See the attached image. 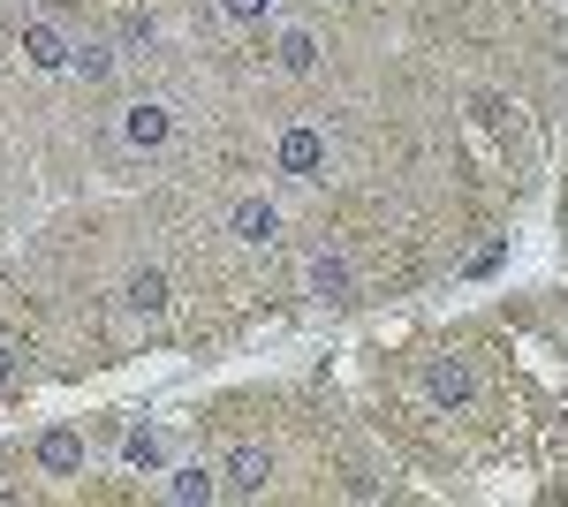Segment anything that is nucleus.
Returning a JSON list of instances; mask_svg holds the SVG:
<instances>
[{
  "instance_id": "nucleus-17",
  "label": "nucleus",
  "mask_w": 568,
  "mask_h": 507,
  "mask_svg": "<svg viewBox=\"0 0 568 507\" xmlns=\"http://www.w3.org/2000/svg\"><path fill=\"white\" fill-rule=\"evenodd\" d=\"M561 8H568V0H561Z\"/></svg>"
},
{
  "instance_id": "nucleus-8",
  "label": "nucleus",
  "mask_w": 568,
  "mask_h": 507,
  "mask_svg": "<svg viewBox=\"0 0 568 507\" xmlns=\"http://www.w3.org/2000/svg\"><path fill=\"white\" fill-rule=\"evenodd\" d=\"M168 500H182V507L220 500V469H205V463H175V469H168Z\"/></svg>"
},
{
  "instance_id": "nucleus-9",
  "label": "nucleus",
  "mask_w": 568,
  "mask_h": 507,
  "mask_svg": "<svg viewBox=\"0 0 568 507\" xmlns=\"http://www.w3.org/2000/svg\"><path fill=\"white\" fill-rule=\"evenodd\" d=\"M39 469L45 477H77V469H84V439H77V432H45L39 439Z\"/></svg>"
},
{
  "instance_id": "nucleus-4",
  "label": "nucleus",
  "mask_w": 568,
  "mask_h": 507,
  "mask_svg": "<svg viewBox=\"0 0 568 507\" xmlns=\"http://www.w3.org/2000/svg\"><path fill=\"white\" fill-rule=\"evenodd\" d=\"M265 485H273V455H265V447H235V455L220 463V493H227V500H258Z\"/></svg>"
},
{
  "instance_id": "nucleus-1",
  "label": "nucleus",
  "mask_w": 568,
  "mask_h": 507,
  "mask_svg": "<svg viewBox=\"0 0 568 507\" xmlns=\"http://www.w3.org/2000/svg\"><path fill=\"white\" fill-rule=\"evenodd\" d=\"M326 160H334V144H326V129H281V152H273V168H281V182H318L326 174Z\"/></svg>"
},
{
  "instance_id": "nucleus-15",
  "label": "nucleus",
  "mask_w": 568,
  "mask_h": 507,
  "mask_svg": "<svg viewBox=\"0 0 568 507\" xmlns=\"http://www.w3.org/2000/svg\"><path fill=\"white\" fill-rule=\"evenodd\" d=\"M220 16H227V23H273L281 0H220Z\"/></svg>"
},
{
  "instance_id": "nucleus-3",
  "label": "nucleus",
  "mask_w": 568,
  "mask_h": 507,
  "mask_svg": "<svg viewBox=\"0 0 568 507\" xmlns=\"http://www.w3.org/2000/svg\"><path fill=\"white\" fill-rule=\"evenodd\" d=\"M227 235H235L243 251H273V243H281V205H273V197H243V205L227 212Z\"/></svg>"
},
{
  "instance_id": "nucleus-6",
  "label": "nucleus",
  "mask_w": 568,
  "mask_h": 507,
  "mask_svg": "<svg viewBox=\"0 0 568 507\" xmlns=\"http://www.w3.org/2000/svg\"><path fill=\"white\" fill-rule=\"evenodd\" d=\"M425 402L463 409V402H470V364H463V356H433V364H425Z\"/></svg>"
},
{
  "instance_id": "nucleus-14",
  "label": "nucleus",
  "mask_w": 568,
  "mask_h": 507,
  "mask_svg": "<svg viewBox=\"0 0 568 507\" xmlns=\"http://www.w3.org/2000/svg\"><path fill=\"white\" fill-rule=\"evenodd\" d=\"M152 39H160V23H152L144 8H130V16H122V39H114V45H122V53H144Z\"/></svg>"
},
{
  "instance_id": "nucleus-2",
  "label": "nucleus",
  "mask_w": 568,
  "mask_h": 507,
  "mask_svg": "<svg viewBox=\"0 0 568 507\" xmlns=\"http://www.w3.org/2000/svg\"><path fill=\"white\" fill-rule=\"evenodd\" d=\"M168 129H175L168 99H130V107H122V122H114V144H122V152H160V144H168Z\"/></svg>"
},
{
  "instance_id": "nucleus-5",
  "label": "nucleus",
  "mask_w": 568,
  "mask_h": 507,
  "mask_svg": "<svg viewBox=\"0 0 568 507\" xmlns=\"http://www.w3.org/2000/svg\"><path fill=\"white\" fill-rule=\"evenodd\" d=\"M69 53H77V39H69L61 23H23V61H31V69L61 77V69H69Z\"/></svg>"
},
{
  "instance_id": "nucleus-11",
  "label": "nucleus",
  "mask_w": 568,
  "mask_h": 507,
  "mask_svg": "<svg viewBox=\"0 0 568 507\" xmlns=\"http://www.w3.org/2000/svg\"><path fill=\"white\" fill-rule=\"evenodd\" d=\"M281 69H288V77H311V69H318V39H311L304 23L281 31Z\"/></svg>"
},
{
  "instance_id": "nucleus-7",
  "label": "nucleus",
  "mask_w": 568,
  "mask_h": 507,
  "mask_svg": "<svg viewBox=\"0 0 568 507\" xmlns=\"http://www.w3.org/2000/svg\"><path fill=\"white\" fill-rule=\"evenodd\" d=\"M122 311H130V318H160V311H168V273H152V265L130 273V281H122Z\"/></svg>"
},
{
  "instance_id": "nucleus-13",
  "label": "nucleus",
  "mask_w": 568,
  "mask_h": 507,
  "mask_svg": "<svg viewBox=\"0 0 568 507\" xmlns=\"http://www.w3.org/2000/svg\"><path fill=\"white\" fill-rule=\"evenodd\" d=\"M311 288H318V296H349V265H342V257H311Z\"/></svg>"
},
{
  "instance_id": "nucleus-16",
  "label": "nucleus",
  "mask_w": 568,
  "mask_h": 507,
  "mask_svg": "<svg viewBox=\"0 0 568 507\" xmlns=\"http://www.w3.org/2000/svg\"><path fill=\"white\" fill-rule=\"evenodd\" d=\"M16 372H23V348H16V341H0V386H16Z\"/></svg>"
},
{
  "instance_id": "nucleus-10",
  "label": "nucleus",
  "mask_w": 568,
  "mask_h": 507,
  "mask_svg": "<svg viewBox=\"0 0 568 507\" xmlns=\"http://www.w3.org/2000/svg\"><path fill=\"white\" fill-rule=\"evenodd\" d=\"M69 69H77V77H84V84H106V77H114V69H122V45L91 39V45H77V53H69Z\"/></svg>"
},
{
  "instance_id": "nucleus-12",
  "label": "nucleus",
  "mask_w": 568,
  "mask_h": 507,
  "mask_svg": "<svg viewBox=\"0 0 568 507\" xmlns=\"http://www.w3.org/2000/svg\"><path fill=\"white\" fill-rule=\"evenodd\" d=\"M122 455H130V469H168V439L144 424V432H130V439H122Z\"/></svg>"
}]
</instances>
